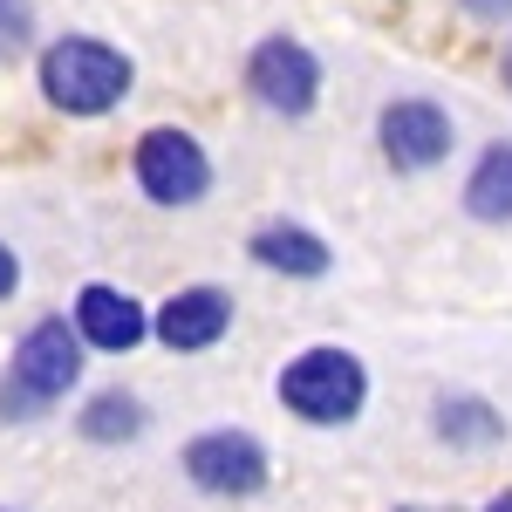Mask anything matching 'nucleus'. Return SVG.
Wrapping results in <instances>:
<instances>
[{
  "label": "nucleus",
  "mask_w": 512,
  "mask_h": 512,
  "mask_svg": "<svg viewBox=\"0 0 512 512\" xmlns=\"http://www.w3.org/2000/svg\"><path fill=\"white\" fill-rule=\"evenodd\" d=\"M130 55L110 48V41L96 35H62L41 48V96L55 103V110H69V117H103V110H117L123 96H130Z\"/></svg>",
  "instance_id": "1"
},
{
  "label": "nucleus",
  "mask_w": 512,
  "mask_h": 512,
  "mask_svg": "<svg viewBox=\"0 0 512 512\" xmlns=\"http://www.w3.org/2000/svg\"><path fill=\"white\" fill-rule=\"evenodd\" d=\"M76 376H82V335L62 315H48L14 342L7 383H0V410H7V417H35L55 396L76 390Z\"/></svg>",
  "instance_id": "2"
},
{
  "label": "nucleus",
  "mask_w": 512,
  "mask_h": 512,
  "mask_svg": "<svg viewBox=\"0 0 512 512\" xmlns=\"http://www.w3.org/2000/svg\"><path fill=\"white\" fill-rule=\"evenodd\" d=\"M362 396H369V376H362V362L349 349H308L280 369V403L301 424H321V431L349 424L355 410H362Z\"/></svg>",
  "instance_id": "3"
},
{
  "label": "nucleus",
  "mask_w": 512,
  "mask_h": 512,
  "mask_svg": "<svg viewBox=\"0 0 512 512\" xmlns=\"http://www.w3.org/2000/svg\"><path fill=\"white\" fill-rule=\"evenodd\" d=\"M246 89L274 110V117H308L321 96V62L315 48H301L294 35H267L246 55Z\"/></svg>",
  "instance_id": "4"
},
{
  "label": "nucleus",
  "mask_w": 512,
  "mask_h": 512,
  "mask_svg": "<svg viewBox=\"0 0 512 512\" xmlns=\"http://www.w3.org/2000/svg\"><path fill=\"white\" fill-rule=\"evenodd\" d=\"M137 185L151 205H198L212 185V158L192 130H144L137 137Z\"/></svg>",
  "instance_id": "5"
},
{
  "label": "nucleus",
  "mask_w": 512,
  "mask_h": 512,
  "mask_svg": "<svg viewBox=\"0 0 512 512\" xmlns=\"http://www.w3.org/2000/svg\"><path fill=\"white\" fill-rule=\"evenodd\" d=\"M185 478L198 492H219V499H253L267 485V451L246 431H205L185 444Z\"/></svg>",
  "instance_id": "6"
},
{
  "label": "nucleus",
  "mask_w": 512,
  "mask_h": 512,
  "mask_svg": "<svg viewBox=\"0 0 512 512\" xmlns=\"http://www.w3.org/2000/svg\"><path fill=\"white\" fill-rule=\"evenodd\" d=\"M376 137H383V158H390L396 171H431V164L451 158V117H444L437 103H424V96L390 103L383 123H376Z\"/></svg>",
  "instance_id": "7"
},
{
  "label": "nucleus",
  "mask_w": 512,
  "mask_h": 512,
  "mask_svg": "<svg viewBox=\"0 0 512 512\" xmlns=\"http://www.w3.org/2000/svg\"><path fill=\"white\" fill-rule=\"evenodd\" d=\"M226 328H233V294H219V287H185V294H171L158 308V321H151V335L178 355L212 349Z\"/></svg>",
  "instance_id": "8"
},
{
  "label": "nucleus",
  "mask_w": 512,
  "mask_h": 512,
  "mask_svg": "<svg viewBox=\"0 0 512 512\" xmlns=\"http://www.w3.org/2000/svg\"><path fill=\"white\" fill-rule=\"evenodd\" d=\"M76 335L103 355H123V349H137V342L151 335V315H144L130 294H117V287H82L76 294Z\"/></svg>",
  "instance_id": "9"
},
{
  "label": "nucleus",
  "mask_w": 512,
  "mask_h": 512,
  "mask_svg": "<svg viewBox=\"0 0 512 512\" xmlns=\"http://www.w3.org/2000/svg\"><path fill=\"white\" fill-rule=\"evenodd\" d=\"M246 253L267 267V274H294V280H321L328 274V246L308 226H260L246 239Z\"/></svg>",
  "instance_id": "10"
},
{
  "label": "nucleus",
  "mask_w": 512,
  "mask_h": 512,
  "mask_svg": "<svg viewBox=\"0 0 512 512\" xmlns=\"http://www.w3.org/2000/svg\"><path fill=\"white\" fill-rule=\"evenodd\" d=\"M465 212L485 226H512V144H492L465 178Z\"/></svg>",
  "instance_id": "11"
},
{
  "label": "nucleus",
  "mask_w": 512,
  "mask_h": 512,
  "mask_svg": "<svg viewBox=\"0 0 512 512\" xmlns=\"http://www.w3.org/2000/svg\"><path fill=\"white\" fill-rule=\"evenodd\" d=\"M437 437L444 444H499L506 437V417L492 410V403H478V396H444L437 403Z\"/></svg>",
  "instance_id": "12"
},
{
  "label": "nucleus",
  "mask_w": 512,
  "mask_h": 512,
  "mask_svg": "<svg viewBox=\"0 0 512 512\" xmlns=\"http://www.w3.org/2000/svg\"><path fill=\"white\" fill-rule=\"evenodd\" d=\"M137 431H144L137 396H123V390L89 396V410H82V437H89V444H123V437H137Z\"/></svg>",
  "instance_id": "13"
},
{
  "label": "nucleus",
  "mask_w": 512,
  "mask_h": 512,
  "mask_svg": "<svg viewBox=\"0 0 512 512\" xmlns=\"http://www.w3.org/2000/svg\"><path fill=\"white\" fill-rule=\"evenodd\" d=\"M35 35V14H28V0H0V62H14L21 48Z\"/></svg>",
  "instance_id": "14"
},
{
  "label": "nucleus",
  "mask_w": 512,
  "mask_h": 512,
  "mask_svg": "<svg viewBox=\"0 0 512 512\" xmlns=\"http://www.w3.org/2000/svg\"><path fill=\"white\" fill-rule=\"evenodd\" d=\"M458 7H465L472 21H485V28H506L512 21V0H458Z\"/></svg>",
  "instance_id": "15"
},
{
  "label": "nucleus",
  "mask_w": 512,
  "mask_h": 512,
  "mask_svg": "<svg viewBox=\"0 0 512 512\" xmlns=\"http://www.w3.org/2000/svg\"><path fill=\"white\" fill-rule=\"evenodd\" d=\"M14 287H21V260H14V253H7V246H0V301H7V294H14Z\"/></svg>",
  "instance_id": "16"
},
{
  "label": "nucleus",
  "mask_w": 512,
  "mask_h": 512,
  "mask_svg": "<svg viewBox=\"0 0 512 512\" xmlns=\"http://www.w3.org/2000/svg\"><path fill=\"white\" fill-rule=\"evenodd\" d=\"M499 76H506V89H512V41H506V55H499Z\"/></svg>",
  "instance_id": "17"
},
{
  "label": "nucleus",
  "mask_w": 512,
  "mask_h": 512,
  "mask_svg": "<svg viewBox=\"0 0 512 512\" xmlns=\"http://www.w3.org/2000/svg\"><path fill=\"white\" fill-rule=\"evenodd\" d=\"M485 512H512V492H499V499H492V506H485Z\"/></svg>",
  "instance_id": "18"
}]
</instances>
